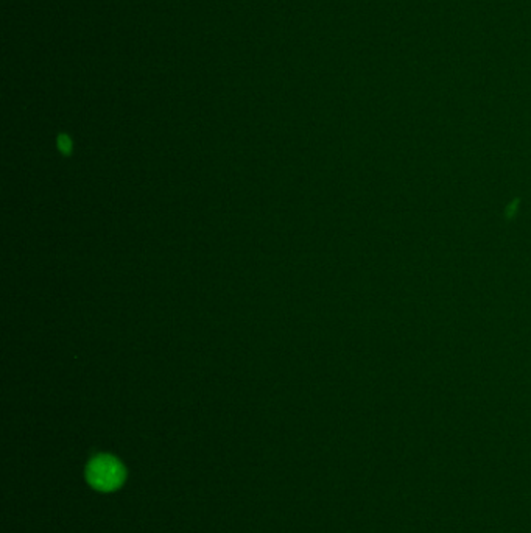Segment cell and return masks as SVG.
Instances as JSON below:
<instances>
[{
	"label": "cell",
	"instance_id": "1",
	"mask_svg": "<svg viewBox=\"0 0 531 533\" xmlns=\"http://www.w3.org/2000/svg\"><path fill=\"white\" fill-rule=\"evenodd\" d=\"M127 479L125 466L116 457L108 454L96 455L87 464L86 480L94 490L111 493L119 490Z\"/></svg>",
	"mask_w": 531,
	"mask_h": 533
}]
</instances>
